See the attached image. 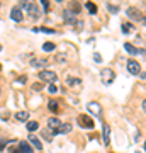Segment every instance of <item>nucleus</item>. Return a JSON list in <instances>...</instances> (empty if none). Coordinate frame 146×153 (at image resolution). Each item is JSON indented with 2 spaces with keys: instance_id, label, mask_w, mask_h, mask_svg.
Segmentation results:
<instances>
[{
  "instance_id": "17",
  "label": "nucleus",
  "mask_w": 146,
  "mask_h": 153,
  "mask_svg": "<svg viewBox=\"0 0 146 153\" xmlns=\"http://www.w3.org/2000/svg\"><path fill=\"white\" fill-rule=\"evenodd\" d=\"M124 50H126L127 53H129V54H133V56L139 53V50H136V48H134L133 44H129V43H126V44H124Z\"/></svg>"
},
{
  "instance_id": "30",
  "label": "nucleus",
  "mask_w": 146,
  "mask_h": 153,
  "mask_svg": "<svg viewBox=\"0 0 146 153\" xmlns=\"http://www.w3.org/2000/svg\"><path fill=\"white\" fill-rule=\"evenodd\" d=\"M26 80H27V77H26V75H22V77L19 78V83H24Z\"/></svg>"
},
{
  "instance_id": "11",
  "label": "nucleus",
  "mask_w": 146,
  "mask_h": 153,
  "mask_svg": "<svg viewBox=\"0 0 146 153\" xmlns=\"http://www.w3.org/2000/svg\"><path fill=\"white\" fill-rule=\"evenodd\" d=\"M71 129H73V126L66 122V124H61V126H59V128H58L54 133H56V134H66V133H70Z\"/></svg>"
},
{
  "instance_id": "21",
  "label": "nucleus",
  "mask_w": 146,
  "mask_h": 153,
  "mask_svg": "<svg viewBox=\"0 0 146 153\" xmlns=\"http://www.w3.org/2000/svg\"><path fill=\"white\" fill-rule=\"evenodd\" d=\"M133 29H134V27H133L131 24H122V32H124V34H129Z\"/></svg>"
},
{
  "instance_id": "6",
  "label": "nucleus",
  "mask_w": 146,
  "mask_h": 153,
  "mask_svg": "<svg viewBox=\"0 0 146 153\" xmlns=\"http://www.w3.org/2000/svg\"><path fill=\"white\" fill-rule=\"evenodd\" d=\"M10 17H12V20H15V22H20V20H22V10H20L19 5H14V7H12Z\"/></svg>"
},
{
  "instance_id": "24",
  "label": "nucleus",
  "mask_w": 146,
  "mask_h": 153,
  "mask_svg": "<svg viewBox=\"0 0 146 153\" xmlns=\"http://www.w3.org/2000/svg\"><path fill=\"white\" fill-rule=\"evenodd\" d=\"M41 32H48V34H54V32H56V31L54 29H49V27H41Z\"/></svg>"
},
{
  "instance_id": "13",
  "label": "nucleus",
  "mask_w": 146,
  "mask_h": 153,
  "mask_svg": "<svg viewBox=\"0 0 146 153\" xmlns=\"http://www.w3.org/2000/svg\"><path fill=\"white\" fill-rule=\"evenodd\" d=\"M19 148H20V153H34L32 152V148L29 146V143H26V141H20Z\"/></svg>"
},
{
  "instance_id": "4",
  "label": "nucleus",
  "mask_w": 146,
  "mask_h": 153,
  "mask_svg": "<svg viewBox=\"0 0 146 153\" xmlns=\"http://www.w3.org/2000/svg\"><path fill=\"white\" fill-rule=\"evenodd\" d=\"M126 68L131 75H139V73H141V65H139L136 60H129L126 65Z\"/></svg>"
},
{
  "instance_id": "26",
  "label": "nucleus",
  "mask_w": 146,
  "mask_h": 153,
  "mask_svg": "<svg viewBox=\"0 0 146 153\" xmlns=\"http://www.w3.org/2000/svg\"><path fill=\"white\" fill-rule=\"evenodd\" d=\"M68 83L70 85H78V83H80V78H68Z\"/></svg>"
},
{
  "instance_id": "34",
  "label": "nucleus",
  "mask_w": 146,
  "mask_h": 153,
  "mask_svg": "<svg viewBox=\"0 0 146 153\" xmlns=\"http://www.w3.org/2000/svg\"><path fill=\"white\" fill-rule=\"evenodd\" d=\"M143 22H145V24H146V17H143Z\"/></svg>"
},
{
  "instance_id": "2",
  "label": "nucleus",
  "mask_w": 146,
  "mask_h": 153,
  "mask_svg": "<svg viewBox=\"0 0 146 153\" xmlns=\"http://www.w3.org/2000/svg\"><path fill=\"white\" fill-rule=\"evenodd\" d=\"M116 78V75H114V70H110V68H104V70L100 71V80L104 85H110L112 82Z\"/></svg>"
},
{
  "instance_id": "33",
  "label": "nucleus",
  "mask_w": 146,
  "mask_h": 153,
  "mask_svg": "<svg viewBox=\"0 0 146 153\" xmlns=\"http://www.w3.org/2000/svg\"><path fill=\"white\" fill-rule=\"evenodd\" d=\"M143 109H145V112H146V99L143 101Z\"/></svg>"
},
{
  "instance_id": "27",
  "label": "nucleus",
  "mask_w": 146,
  "mask_h": 153,
  "mask_svg": "<svg viewBox=\"0 0 146 153\" xmlns=\"http://www.w3.org/2000/svg\"><path fill=\"white\" fill-rule=\"evenodd\" d=\"M7 143H10L9 140H0V150H2V148H3V146L7 145Z\"/></svg>"
},
{
  "instance_id": "5",
  "label": "nucleus",
  "mask_w": 146,
  "mask_h": 153,
  "mask_svg": "<svg viewBox=\"0 0 146 153\" xmlns=\"http://www.w3.org/2000/svg\"><path fill=\"white\" fill-rule=\"evenodd\" d=\"M78 122H80V126H82V128H87V129H94V126H95L94 121H92L90 117H87V116H83V114H82V116H78Z\"/></svg>"
},
{
  "instance_id": "9",
  "label": "nucleus",
  "mask_w": 146,
  "mask_h": 153,
  "mask_svg": "<svg viewBox=\"0 0 146 153\" xmlns=\"http://www.w3.org/2000/svg\"><path fill=\"white\" fill-rule=\"evenodd\" d=\"M87 109L90 111V114H94V116H100V111H102L97 102H90V104L87 105Z\"/></svg>"
},
{
  "instance_id": "8",
  "label": "nucleus",
  "mask_w": 146,
  "mask_h": 153,
  "mask_svg": "<svg viewBox=\"0 0 146 153\" xmlns=\"http://www.w3.org/2000/svg\"><path fill=\"white\" fill-rule=\"evenodd\" d=\"M29 143L32 145V146H34V148H36V150H39V152L43 150V143L39 141V138H38V136H34L32 133L29 134Z\"/></svg>"
},
{
  "instance_id": "15",
  "label": "nucleus",
  "mask_w": 146,
  "mask_h": 153,
  "mask_svg": "<svg viewBox=\"0 0 146 153\" xmlns=\"http://www.w3.org/2000/svg\"><path fill=\"white\" fill-rule=\"evenodd\" d=\"M15 119H17V121H27V119H29V112L27 111H19L17 114H15Z\"/></svg>"
},
{
  "instance_id": "23",
  "label": "nucleus",
  "mask_w": 146,
  "mask_h": 153,
  "mask_svg": "<svg viewBox=\"0 0 146 153\" xmlns=\"http://www.w3.org/2000/svg\"><path fill=\"white\" fill-rule=\"evenodd\" d=\"M49 94H56V92H58V87H56V85H54V83H51V85H49Z\"/></svg>"
},
{
  "instance_id": "31",
  "label": "nucleus",
  "mask_w": 146,
  "mask_h": 153,
  "mask_svg": "<svg viewBox=\"0 0 146 153\" xmlns=\"http://www.w3.org/2000/svg\"><path fill=\"white\" fill-rule=\"evenodd\" d=\"M41 2H43V7H44V9L48 10V7H49V3H48V2H46V0H41Z\"/></svg>"
},
{
  "instance_id": "36",
  "label": "nucleus",
  "mask_w": 146,
  "mask_h": 153,
  "mask_svg": "<svg viewBox=\"0 0 146 153\" xmlns=\"http://www.w3.org/2000/svg\"><path fill=\"white\" fill-rule=\"evenodd\" d=\"M0 50H2V48H0Z\"/></svg>"
},
{
  "instance_id": "35",
  "label": "nucleus",
  "mask_w": 146,
  "mask_h": 153,
  "mask_svg": "<svg viewBox=\"0 0 146 153\" xmlns=\"http://www.w3.org/2000/svg\"><path fill=\"white\" fill-rule=\"evenodd\" d=\"M145 150H146V143H145Z\"/></svg>"
},
{
  "instance_id": "16",
  "label": "nucleus",
  "mask_w": 146,
  "mask_h": 153,
  "mask_svg": "<svg viewBox=\"0 0 146 153\" xmlns=\"http://www.w3.org/2000/svg\"><path fill=\"white\" fill-rule=\"evenodd\" d=\"M32 66H36V68H44L46 65H48V60H32Z\"/></svg>"
},
{
  "instance_id": "3",
  "label": "nucleus",
  "mask_w": 146,
  "mask_h": 153,
  "mask_svg": "<svg viewBox=\"0 0 146 153\" xmlns=\"http://www.w3.org/2000/svg\"><path fill=\"white\" fill-rule=\"evenodd\" d=\"M39 78L44 82H49V83H53V82H56L58 78V75L54 73V71H49V70H41L39 71Z\"/></svg>"
},
{
  "instance_id": "32",
  "label": "nucleus",
  "mask_w": 146,
  "mask_h": 153,
  "mask_svg": "<svg viewBox=\"0 0 146 153\" xmlns=\"http://www.w3.org/2000/svg\"><path fill=\"white\" fill-rule=\"evenodd\" d=\"M73 10H75V14H78V10H80V5H78V3H75V5H73Z\"/></svg>"
},
{
  "instance_id": "1",
  "label": "nucleus",
  "mask_w": 146,
  "mask_h": 153,
  "mask_svg": "<svg viewBox=\"0 0 146 153\" xmlns=\"http://www.w3.org/2000/svg\"><path fill=\"white\" fill-rule=\"evenodd\" d=\"M20 5H22L24 9L27 10V12H29V15H31V17H32L34 20L41 17V14H39V9H38V5H36V3H31V2H22Z\"/></svg>"
},
{
  "instance_id": "7",
  "label": "nucleus",
  "mask_w": 146,
  "mask_h": 153,
  "mask_svg": "<svg viewBox=\"0 0 146 153\" xmlns=\"http://www.w3.org/2000/svg\"><path fill=\"white\" fill-rule=\"evenodd\" d=\"M127 17L131 20H141V14H139V10L134 9V7H129L127 9Z\"/></svg>"
},
{
  "instance_id": "29",
  "label": "nucleus",
  "mask_w": 146,
  "mask_h": 153,
  "mask_svg": "<svg viewBox=\"0 0 146 153\" xmlns=\"http://www.w3.org/2000/svg\"><path fill=\"white\" fill-rule=\"evenodd\" d=\"M109 10H110V12H117L119 7H116V5H109Z\"/></svg>"
},
{
  "instance_id": "12",
  "label": "nucleus",
  "mask_w": 146,
  "mask_h": 153,
  "mask_svg": "<svg viewBox=\"0 0 146 153\" xmlns=\"http://www.w3.org/2000/svg\"><path fill=\"white\" fill-rule=\"evenodd\" d=\"M102 128H104V145H109L110 143V128H109V124H104Z\"/></svg>"
},
{
  "instance_id": "20",
  "label": "nucleus",
  "mask_w": 146,
  "mask_h": 153,
  "mask_svg": "<svg viewBox=\"0 0 146 153\" xmlns=\"http://www.w3.org/2000/svg\"><path fill=\"white\" fill-rule=\"evenodd\" d=\"M87 9L90 14H95L97 12V7H95V3H92V2H87Z\"/></svg>"
},
{
  "instance_id": "19",
  "label": "nucleus",
  "mask_w": 146,
  "mask_h": 153,
  "mask_svg": "<svg viewBox=\"0 0 146 153\" xmlns=\"http://www.w3.org/2000/svg\"><path fill=\"white\" fill-rule=\"evenodd\" d=\"M54 48H56V44H54V43H44V44H43V50H44V51H53Z\"/></svg>"
},
{
  "instance_id": "28",
  "label": "nucleus",
  "mask_w": 146,
  "mask_h": 153,
  "mask_svg": "<svg viewBox=\"0 0 146 153\" xmlns=\"http://www.w3.org/2000/svg\"><path fill=\"white\" fill-rule=\"evenodd\" d=\"M94 60H95V61L98 63V61H102V56H100L98 53H95V54H94Z\"/></svg>"
},
{
  "instance_id": "25",
  "label": "nucleus",
  "mask_w": 146,
  "mask_h": 153,
  "mask_svg": "<svg viewBox=\"0 0 146 153\" xmlns=\"http://www.w3.org/2000/svg\"><path fill=\"white\" fill-rule=\"evenodd\" d=\"M43 136H44V138H46L48 141H51V140H53V138H51V131H46V129L43 131Z\"/></svg>"
},
{
  "instance_id": "22",
  "label": "nucleus",
  "mask_w": 146,
  "mask_h": 153,
  "mask_svg": "<svg viewBox=\"0 0 146 153\" xmlns=\"http://www.w3.org/2000/svg\"><path fill=\"white\" fill-rule=\"evenodd\" d=\"M49 109H51L53 112H58V104H56L54 101H51L49 102Z\"/></svg>"
},
{
  "instance_id": "10",
  "label": "nucleus",
  "mask_w": 146,
  "mask_h": 153,
  "mask_svg": "<svg viewBox=\"0 0 146 153\" xmlns=\"http://www.w3.org/2000/svg\"><path fill=\"white\" fill-rule=\"evenodd\" d=\"M48 126H49V129H53V133H54L59 126H61V122H59V119H56V117H49L48 119Z\"/></svg>"
},
{
  "instance_id": "14",
  "label": "nucleus",
  "mask_w": 146,
  "mask_h": 153,
  "mask_svg": "<svg viewBox=\"0 0 146 153\" xmlns=\"http://www.w3.org/2000/svg\"><path fill=\"white\" fill-rule=\"evenodd\" d=\"M63 19H65V22H66V24H73V22H75V15H73L70 10H65V14H63Z\"/></svg>"
},
{
  "instance_id": "18",
  "label": "nucleus",
  "mask_w": 146,
  "mask_h": 153,
  "mask_svg": "<svg viewBox=\"0 0 146 153\" xmlns=\"http://www.w3.org/2000/svg\"><path fill=\"white\" fill-rule=\"evenodd\" d=\"M26 126H27V129H29L31 133H32V131H36V129L39 128V124H38L36 121H29L27 124H26Z\"/></svg>"
}]
</instances>
